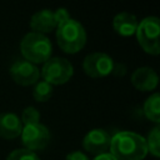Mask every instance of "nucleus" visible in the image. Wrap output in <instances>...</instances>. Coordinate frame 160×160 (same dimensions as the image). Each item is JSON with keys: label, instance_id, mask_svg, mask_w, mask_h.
<instances>
[{"label": "nucleus", "instance_id": "1a4fd4ad", "mask_svg": "<svg viewBox=\"0 0 160 160\" xmlns=\"http://www.w3.org/2000/svg\"><path fill=\"white\" fill-rule=\"evenodd\" d=\"M110 141L111 136L106 130L92 129L85 135L82 140V146L86 151L98 156L108 152V150L110 149Z\"/></svg>", "mask_w": 160, "mask_h": 160}, {"label": "nucleus", "instance_id": "9d476101", "mask_svg": "<svg viewBox=\"0 0 160 160\" xmlns=\"http://www.w3.org/2000/svg\"><path fill=\"white\" fill-rule=\"evenodd\" d=\"M131 82L140 91H150L158 86L159 78H158V74L154 71V69L149 66H144V68L136 69L132 72Z\"/></svg>", "mask_w": 160, "mask_h": 160}, {"label": "nucleus", "instance_id": "7ed1b4c3", "mask_svg": "<svg viewBox=\"0 0 160 160\" xmlns=\"http://www.w3.org/2000/svg\"><path fill=\"white\" fill-rule=\"evenodd\" d=\"M20 50L26 61H30L31 64H39L50 59L52 48L50 40L45 35L31 31L22 38L20 42Z\"/></svg>", "mask_w": 160, "mask_h": 160}, {"label": "nucleus", "instance_id": "6ab92c4d", "mask_svg": "<svg viewBox=\"0 0 160 160\" xmlns=\"http://www.w3.org/2000/svg\"><path fill=\"white\" fill-rule=\"evenodd\" d=\"M54 18H55L56 26H58V25H59V24H61L62 21H65V20L70 19V15H69V12H68V10H66V9L60 8V9H58V10L54 12Z\"/></svg>", "mask_w": 160, "mask_h": 160}, {"label": "nucleus", "instance_id": "f8f14e48", "mask_svg": "<svg viewBox=\"0 0 160 160\" xmlns=\"http://www.w3.org/2000/svg\"><path fill=\"white\" fill-rule=\"evenodd\" d=\"M30 28L34 30V32L42 35L45 32H50L51 30H54L56 28L54 11L49 9H44L35 12L30 19Z\"/></svg>", "mask_w": 160, "mask_h": 160}, {"label": "nucleus", "instance_id": "ddd939ff", "mask_svg": "<svg viewBox=\"0 0 160 160\" xmlns=\"http://www.w3.org/2000/svg\"><path fill=\"white\" fill-rule=\"evenodd\" d=\"M138 24V19L130 12H120L112 20L114 30L121 36H130L135 34Z\"/></svg>", "mask_w": 160, "mask_h": 160}, {"label": "nucleus", "instance_id": "6e6552de", "mask_svg": "<svg viewBox=\"0 0 160 160\" xmlns=\"http://www.w3.org/2000/svg\"><path fill=\"white\" fill-rule=\"evenodd\" d=\"M10 75L16 84L28 86L38 82L40 71L35 66V64H31L26 60H18L11 65Z\"/></svg>", "mask_w": 160, "mask_h": 160}, {"label": "nucleus", "instance_id": "39448f33", "mask_svg": "<svg viewBox=\"0 0 160 160\" xmlns=\"http://www.w3.org/2000/svg\"><path fill=\"white\" fill-rule=\"evenodd\" d=\"M72 65L64 58H50L44 62L41 69L42 80L50 85H61L70 80L72 76Z\"/></svg>", "mask_w": 160, "mask_h": 160}, {"label": "nucleus", "instance_id": "9b49d317", "mask_svg": "<svg viewBox=\"0 0 160 160\" xmlns=\"http://www.w3.org/2000/svg\"><path fill=\"white\" fill-rule=\"evenodd\" d=\"M22 122L18 115L12 112L0 114V138L11 140L21 134Z\"/></svg>", "mask_w": 160, "mask_h": 160}, {"label": "nucleus", "instance_id": "aec40b11", "mask_svg": "<svg viewBox=\"0 0 160 160\" xmlns=\"http://www.w3.org/2000/svg\"><path fill=\"white\" fill-rule=\"evenodd\" d=\"M66 160H90V159L81 151H72L66 155Z\"/></svg>", "mask_w": 160, "mask_h": 160}, {"label": "nucleus", "instance_id": "f03ea898", "mask_svg": "<svg viewBox=\"0 0 160 160\" xmlns=\"http://www.w3.org/2000/svg\"><path fill=\"white\" fill-rule=\"evenodd\" d=\"M56 41L60 49L68 54L80 51L86 42L84 26L74 19H68L56 26Z\"/></svg>", "mask_w": 160, "mask_h": 160}, {"label": "nucleus", "instance_id": "dca6fc26", "mask_svg": "<svg viewBox=\"0 0 160 160\" xmlns=\"http://www.w3.org/2000/svg\"><path fill=\"white\" fill-rule=\"evenodd\" d=\"M32 95H34V99L40 102L46 101L52 95V85H50L49 82H46L44 80H40L36 82V85L32 90Z\"/></svg>", "mask_w": 160, "mask_h": 160}, {"label": "nucleus", "instance_id": "4468645a", "mask_svg": "<svg viewBox=\"0 0 160 160\" xmlns=\"http://www.w3.org/2000/svg\"><path fill=\"white\" fill-rule=\"evenodd\" d=\"M144 114L149 120L154 122L160 121V95L158 92L150 95L146 99L144 104Z\"/></svg>", "mask_w": 160, "mask_h": 160}, {"label": "nucleus", "instance_id": "f257e3e1", "mask_svg": "<svg viewBox=\"0 0 160 160\" xmlns=\"http://www.w3.org/2000/svg\"><path fill=\"white\" fill-rule=\"evenodd\" d=\"M110 154L116 160H142L148 154L145 139L130 131L118 132L111 138Z\"/></svg>", "mask_w": 160, "mask_h": 160}, {"label": "nucleus", "instance_id": "a211bd4d", "mask_svg": "<svg viewBox=\"0 0 160 160\" xmlns=\"http://www.w3.org/2000/svg\"><path fill=\"white\" fill-rule=\"evenodd\" d=\"M21 122H24L25 125L40 122V112L38 111V109L34 106L25 108L21 114Z\"/></svg>", "mask_w": 160, "mask_h": 160}, {"label": "nucleus", "instance_id": "20e7f679", "mask_svg": "<svg viewBox=\"0 0 160 160\" xmlns=\"http://www.w3.org/2000/svg\"><path fill=\"white\" fill-rule=\"evenodd\" d=\"M136 39L142 50L150 55L160 52V21L156 16H148L142 19L136 28Z\"/></svg>", "mask_w": 160, "mask_h": 160}, {"label": "nucleus", "instance_id": "f3484780", "mask_svg": "<svg viewBox=\"0 0 160 160\" xmlns=\"http://www.w3.org/2000/svg\"><path fill=\"white\" fill-rule=\"evenodd\" d=\"M6 160H40V158L31 150L28 149H16L8 155Z\"/></svg>", "mask_w": 160, "mask_h": 160}, {"label": "nucleus", "instance_id": "0eeeda50", "mask_svg": "<svg viewBox=\"0 0 160 160\" xmlns=\"http://www.w3.org/2000/svg\"><path fill=\"white\" fill-rule=\"evenodd\" d=\"M82 69L91 78H104L112 71L114 61L108 54L92 52L84 59Z\"/></svg>", "mask_w": 160, "mask_h": 160}, {"label": "nucleus", "instance_id": "2eb2a0df", "mask_svg": "<svg viewBox=\"0 0 160 160\" xmlns=\"http://www.w3.org/2000/svg\"><path fill=\"white\" fill-rule=\"evenodd\" d=\"M148 152L150 151L154 156H160V128L155 126L150 132L148 134V138L145 139Z\"/></svg>", "mask_w": 160, "mask_h": 160}, {"label": "nucleus", "instance_id": "412c9836", "mask_svg": "<svg viewBox=\"0 0 160 160\" xmlns=\"http://www.w3.org/2000/svg\"><path fill=\"white\" fill-rule=\"evenodd\" d=\"M94 160H116L110 152H105V154H101V155H98Z\"/></svg>", "mask_w": 160, "mask_h": 160}, {"label": "nucleus", "instance_id": "423d86ee", "mask_svg": "<svg viewBox=\"0 0 160 160\" xmlns=\"http://www.w3.org/2000/svg\"><path fill=\"white\" fill-rule=\"evenodd\" d=\"M21 141L28 150H42L50 141V131L40 122L25 125L21 130Z\"/></svg>", "mask_w": 160, "mask_h": 160}]
</instances>
